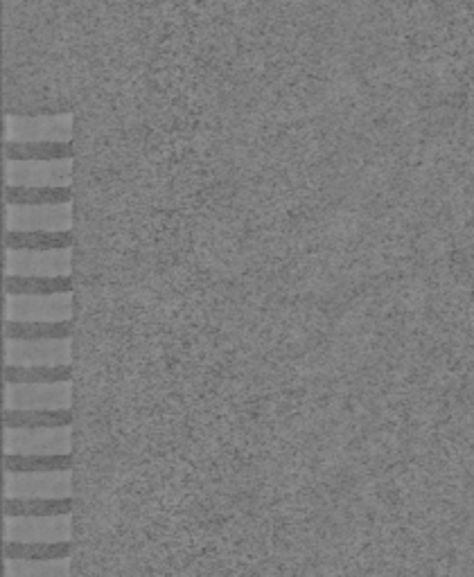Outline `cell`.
<instances>
[{"label": "cell", "mask_w": 474, "mask_h": 577, "mask_svg": "<svg viewBox=\"0 0 474 577\" xmlns=\"http://www.w3.org/2000/svg\"><path fill=\"white\" fill-rule=\"evenodd\" d=\"M73 201L70 185H55V188H25V185H10L7 188V203L10 206H64Z\"/></svg>", "instance_id": "8"}, {"label": "cell", "mask_w": 474, "mask_h": 577, "mask_svg": "<svg viewBox=\"0 0 474 577\" xmlns=\"http://www.w3.org/2000/svg\"><path fill=\"white\" fill-rule=\"evenodd\" d=\"M75 156V145L70 140H32V142H5V158L12 163H43V161H70Z\"/></svg>", "instance_id": "1"}, {"label": "cell", "mask_w": 474, "mask_h": 577, "mask_svg": "<svg viewBox=\"0 0 474 577\" xmlns=\"http://www.w3.org/2000/svg\"><path fill=\"white\" fill-rule=\"evenodd\" d=\"M5 289L10 296H57L73 291L70 275H7Z\"/></svg>", "instance_id": "3"}, {"label": "cell", "mask_w": 474, "mask_h": 577, "mask_svg": "<svg viewBox=\"0 0 474 577\" xmlns=\"http://www.w3.org/2000/svg\"><path fill=\"white\" fill-rule=\"evenodd\" d=\"M75 510V501L70 496L64 499H7V517H66Z\"/></svg>", "instance_id": "9"}, {"label": "cell", "mask_w": 474, "mask_h": 577, "mask_svg": "<svg viewBox=\"0 0 474 577\" xmlns=\"http://www.w3.org/2000/svg\"><path fill=\"white\" fill-rule=\"evenodd\" d=\"M73 379L70 366H7L5 381L7 384H66Z\"/></svg>", "instance_id": "10"}, {"label": "cell", "mask_w": 474, "mask_h": 577, "mask_svg": "<svg viewBox=\"0 0 474 577\" xmlns=\"http://www.w3.org/2000/svg\"><path fill=\"white\" fill-rule=\"evenodd\" d=\"M75 415L70 408H55V411H46V408H34V411H5V426L7 429H61V426H70Z\"/></svg>", "instance_id": "6"}, {"label": "cell", "mask_w": 474, "mask_h": 577, "mask_svg": "<svg viewBox=\"0 0 474 577\" xmlns=\"http://www.w3.org/2000/svg\"><path fill=\"white\" fill-rule=\"evenodd\" d=\"M5 336L10 341H66L73 336V321H7Z\"/></svg>", "instance_id": "4"}, {"label": "cell", "mask_w": 474, "mask_h": 577, "mask_svg": "<svg viewBox=\"0 0 474 577\" xmlns=\"http://www.w3.org/2000/svg\"><path fill=\"white\" fill-rule=\"evenodd\" d=\"M73 555V544L70 541H52V544H23V541H7L5 557L12 562H59Z\"/></svg>", "instance_id": "5"}, {"label": "cell", "mask_w": 474, "mask_h": 577, "mask_svg": "<svg viewBox=\"0 0 474 577\" xmlns=\"http://www.w3.org/2000/svg\"><path fill=\"white\" fill-rule=\"evenodd\" d=\"M73 242L70 230H10L5 235L10 251H68Z\"/></svg>", "instance_id": "2"}, {"label": "cell", "mask_w": 474, "mask_h": 577, "mask_svg": "<svg viewBox=\"0 0 474 577\" xmlns=\"http://www.w3.org/2000/svg\"><path fill=\"white\" fill-rule=\"evenodd\" d=\"M5 469L10 474H50V472H70L73 456L70 454H10L5 458Z\"/></svg>", "instance_id": "7"}]
</instances>
